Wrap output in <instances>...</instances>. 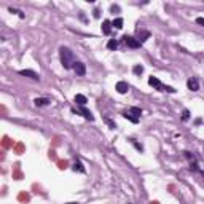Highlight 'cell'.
I'll use <instances>...</instances> for the list:
<instances>
[{"label": "cell", "mask_w": 204, "mask_h": 204, "mask_svg": "<svg viewBox=\"0 0 204 204\" xmlns=\"http://www.w3.org/2000/svg\"><path fill=\"white\" fill-rule=\"evenodd\" d=\"M150 32L149 30H140V29H137V40H139V43L142 45V43H145L147 40L150 38Z\"/></svg>", "instance_id": "obj_9"}, {"label": "cell", "mask_w": 204, "mask_h": 204, "mask_svg": "<svg viewBox=\"0 0 204 204\" xmlns=\"http://www.w3.org/2000/svg\"><path fill=\"white\" fill-rule=\"evenodd\" d=\"M202 123V120L201 118H196V121H195V124H201Z\"/></svg>", "instance_id": "obj_27"}, {"label": "cell", "mask_w": 204, "mask_h": 204, "mask_svg": "<svg viewBox=\"0 0 204 204\" xmlns=\"http://www.w3.org/2000/svg\"><path fill=\"white\" fill-rule=\"evenodd\" d=\"M188 120H190V110L184 109L182 110V121H188Z\"/></svg>", "instance_id": "obj_23"}, {"label": "cell", "mask_w": 204, "mask_h": 204, "mask_svg": "<svg viewBox=\"0 0 204 204\" xmlns=\"http://www.w3.org/2000/svg\"><path fill=\"white\" fill-rule=\"evenodd\" d=\"M34 104L37 105V107H45V105H50L51 101L48 99V97H35V99H34Z\"/></svg>", "instance_id": "obj_11"}, {"label": "cell", "mask_w": 204, "mask_h": 204, "mask_svg": "<svg viewBox=\"0 0 204 204\" xmlns=\"http://www.w3.org/2000/svg\"><path fill=\"white\" fill-rule=\"evenodd\" d=\"M132 72H134V75H142L144 73V66L136 64L134 67H132Z\"/></svg>", "instance_id": "obj_21"}, {"label": "cell", "mask_w": 204, "mask_h": 204, "mask_svg": "<svg viewBox=\"0 0 204 204\" xmlns=\"http://www.w3.org/2000/svg\"><path fill=\"white\" fill-rule=\"evenodd\" d=\"M152 204H158V202H152Z\"/></svg>", "instance_id": "obj_30"}, {"label": "cell", "mask_w": 204, "mask_h": 204, "mask_svg": "<svg viewBox=\"0 0 204 204\" xmlns=\"http://www.w3.org/2000/svg\"><path fill=\"white\" fill-rule=\"evenodd\" d=\"M102 120H104V123H105V124H107V126H109V128H110V129H115V128H116V124H115V121H113V120H110L109 116H104Z\"/></svg>", "instance_id": "obj_19"}, {"label": "cell", "mask_w": 204, "mask_h": 204, "mask_svg": "<svg viewBox=\"0 0 204 204\" xmlns=\"http://www.w3.org/2000/svg\"><path fill=\"white\" fill-rule=\"evenodd\" d=\"M59 59H61V64L66 70H70L73 69L75 64H77V59H75V54L73 51L67 46H61L59 48Z\"/></svg>", "instance_id": "obj_2"}, {"label": "cell", "mask_w": 204, "mask_h": 204, "mask_svg": "<svg viewBox=\"0 0 204 204\" xmlns=\"http://www.w3.org/2000/svg\"><path fill=\"white\" fill-rule=\"evenodd\" d=\"M73 70H75V73L78 75V77H85L86 75V66L83 64V62H80V61H77Z\"/></svg>", "instance_id": "obj_8"}, {"label": "cell", "mask_w": 204, "mask_h": 204, "mask_svg": "<svg viewBox=\"0 0 204 204\" xmlns=\"http://www.w3.org/2000/svg\"><path fill=\"white\" fill-rule=\"evenodd\" d=\"M110 11L115 15V13H118V11H120V6H118V5H110Z\"/></svg>", "instance_id": "obj_24"}, {"label": "cell", "mask_w": 204, "mask_h": 204, "mask_svg": "<svg viewBox=\"0 0 204 204\" xmlns=\"http://www.w3.org/2000/svg\"><path fill=\"white\" fill-rule=\"evenodd\" d=\"M129 142H131L132 145H134V147H136V149H137V152H140V153H142V152H144V147H142V144H139V142H136V140H134V139H129Z\"/></svg>", "instance_id": "obj_22"}, {"label": "cell", "mask_w": 204, "mask_h": 204, "mask_svg": "<svg viewBox=\"0 0 204 204\" xmlns=\"http://www.w3.org/2000/svg\"><path fill=\"white\" fill-rule=\"evenodd\" d=\"M73 102H75L77 105H81V107H85L86 102H88V99H86V96H85V94H75Z\"/></svg>", "instance_id": "obj_13"}, {"label": "cell", "mask_w": 204, "mask_h": 204, "mask_svg": "<svg viewBox=\"0 0 204 204\" xmlns=\"http://www.w3.org/2000/svg\"><path fill=\"white\" fill-rule=\"evenodd\" d=\"M115 89H116L118 94H126V93L129 91V85H128L126 81H118L116 86H115Z\"/></svg>", "instance_id": "obj_10"}, {"label": "cell", "mask_w": 204, "mask_h": 204, "mask_svg": "<svg viewBox=\"0 0 204 204\" xmlns=\"http://www.w3.org/2000/svg\"><path fill=\"white\" fill-rule=\"evenodd\" d=\"M196 24H199V26L204 27V18L202 16H198V18H196Z\"/></svg>", "instance_id": "obj_25"}, {"label": "cell", "mask_w": 204, "mask_h": 204, "mask_svg": "<svg viewBox=\"0 0 204 204\" xmlns=\"http://www.w3.org/2000/svg\"><path fill=\"white\" fill-rule=\"evenodd\" d=\"M149 85L153 88V89H156V91H159V93H171V94H174L175 91V88H172V86H167V85H164V83H161L159 81V78H156V77H149Z\"/></svg>", "instance_id": "obj_3"}, {"label": "cell", "mask_w": 204, "mask_h": 204, "mask_svg": "<svg viewBox=\"0 0 204 204\" xmlns=\"http://www.w3.org/2000/svg\"><path fill=\"white\" fill-rule=\"evenodd\" d=\"M123 118H126V120H129V121L131 123H134V124H137L139 123V118L137 116H134V115H132V113H129V112H123Z\"/></svg>", "instance_id": "obj_15"}, {"label": "cell", "mask_w": 204, "mask_h": 204, "mask_svg": "<svg viewBox=\"0 0 204 204\" xmlns=\"http://www.w3.org/2000/svg\"><path fill=\"white\" fill-rule=\"evenodd\" d=\"M187 86H188L190 91H193V93L199 91V81H198V78H196V77H191V78H188Z\"/></svg>", "instance_id": "obj_7"}, {"label": "cell", "mask_w": 204, "mask_h": 204, "mask_svg": "<svg viewBox=\"0 0 204 204\" xmlns=\"http://www.w3.org/2000/svg\"><path fill=\"white\" fill-rule=\"evenodd\" d=\"M80 19H81V21H86V18H85V15H83V11L80 13Z\"/></svg>", "instance_id": "obj_28"}, {"label": "cell", "mask_w": 204, "mask_h": 204, "mask_svg": "<svg viewBox=\"0 0 204 204\" xmlns=\"http://www.w3.org/2000/svg\"><path fill=\"white\" fill-rule=\"evenodd\" d=\"M69 204H78V202H69Z\"/></svg>", "instance_id": "obj_29"}, {"label": "cell", "mask_w": 204, "mask_h": 204, "mask_svg": "<svg viewBox=\"0 0 204 204\" xmlns=\"http://www.w3.org/2000/svg\"><path fill=\"white\" fill-rule=\"evenodd\" d=\"M184 156H185V159L188 161V167H190V171H191V174L199 175V177L204 179V164L198 159V156H196L195 153L188 152V150L184 152Z\"/></svg>", "instance_id": "obj_1"}, {"label": "cell", "mask_w": 204, "mask_h": 204, "mask_svg": "<svg viewBox=\"0 0 204 204\" xmlns=\"http://www.w3.org/2000/svg\"><path fill=\"white\" fill-rule=\"evenodd\" d=\"M93 16H94L96 19H99V18H101V11H99V10H97V8H96V10L93 11Z\"/></svg>", "instance_id": "obj_26"}, {"label": "cell", "mask_w": 204, "mask_h": 204, "mask_svg": "<svg viewBox=\"0 0 204 204\" xmlns=\"http://www.w3.org/2000/svg\"><path fill=\"white\" fill-rule=\"evenodd\" d=\"M107 48L110 51H115L116 48H118V40H115V38H110L109 41H107Z\"/></svg>", "instance_id": "obj_17"}, {"label": "cell", "mask_w": 204, "mask_h": 204, "mask_svg": "<svg viewBox=\"0 0 204 204\" xmlns=\"http://www.w3.org/2000/svg\"><path fill=\"white\" fill-rule=\"evenodd\" d=\"M129 204H132V202H129Z\"/></svg>", "instance_id": "obj_31"}, {"label": "cell", "mask_w": 204, "mask_h": 204, "mask_svg": "<svg viewBox=\"0 0 204 204\" xmlns=\"http://www.w3.org/2000/svg\"><path fill=\"white\" fill-rule=\"evenodd\" d=\"M128 112H129V113H132L134 116H137V118L142 115V109H140V107H131Z\"/></svg>", "instance_id": "obj_20"}, {"label": "cell", "mask_w": 204, "mask_h": 204, "mask_svg": "<svg viewBox=\"0 0 204 204\" xmlns=\"http://www.w3.org/2000/svg\"><path fill=\"white\" fill-rule=\"evenodd\" d=\"M123 24H124L123 18H115L112 21V27H115V29H123Z\"/></svg>", "instance_id": "obj_16"}, {"label": "cell", "mask_w": 204, "mask_h": 204, "mask_svg": "<svg viewBox=\"0 0 204 204\" xmlns=\"http://www.w3.org/2000/svg\"><path fill=\"white\" fill-rule=\"evenodd\" d=\"M123 41L126 43L128 48H132V50H136V48H140V43L136 37H132V35H123Z\"/></svg>", "instance_id": "obj_5"}, {"label": "cell", "mask_w": 204, "mask_h": 204, "mask_svg": "<svg viewBox=\"0 0 204 204\" xmlns=\"http://www.w3.org/2000/svg\"><path fill=\"white\" fill-rule=\"evenodd\" d=\"M18 73H19V75H23V77H27V78H32V80H35V81H40V75L35 72V70L24 69V70H19Z\"/></svg>", "instance_id": "obj_6"}, {"label": "cell", "mask_w": 204, "mask_h": 204, "mask_svg": "<svg viewBox=\"0 0 204 204\" xmlns=\"http://www.w3.org/2000/svg\"><path fill=\"white\" fill-rule=\"evenodd\" d=\"M72 110V113H77V115H81L85 120H88V121H94V115L91 113V112L86 109V107H81V105H77V109L72 107L70 109Z\"/></svg>", "instance_id": "obj_4"}, {"label": "cell", "mask_w": 204, "mask_h": 204, "mask_svg": "<svg viewBox=\"0 0 204 204\" xmlns=\"http://www.w3.org/2000/svg\"><path fill=\"white\" fill-rule=\"evenodd\" d=\"M101 29H102V34L104 35H110V32H112V21H109V19L102 21Z\"/></svg>", "instance_id": "obj_12"}, {"label": "cell", "mask_w": 204, "mask_h": 204, "mask_svg": "<svg viewBox=\"0 0 204 204\" xmlns=\"http://www.w3.org/2000/svg\"><path fill=\"white\" fill-rule=\"evenodd\" d=\"M8 11H10V13H13V15H18L21 19H24V18H26V15H24L23 11H21V10H18V8H13V6H10V8H8Z\"/></svg>", "instance_id": "obj_18"}, {"label": "cell", "mask_w": 204, "mask_h": 204, "mask_svg": "<svg viewBox=\"0 0 204 204\" xmlns=\"http://www.w3.org/2000/svg\"><path fill=\"white\" fill-rule=\"evenodd\" d=\"M72 171H73V172H81V174H85V172H86L85 166H83V163H81L80 159H77L75 163H73V166H72Z\"/></svg>", "instance_id": "obj_14"}]
</instances>
